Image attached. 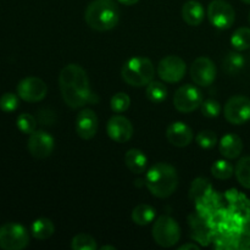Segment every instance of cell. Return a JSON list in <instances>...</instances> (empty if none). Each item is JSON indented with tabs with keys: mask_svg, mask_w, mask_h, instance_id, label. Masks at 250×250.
<instances>
[{
	"mask_svg": "<svg viewBox=\"0 0 250 250\" xmlns=\"http://www.w3.org/2000/svg\"><path fill=\"white\" fill-rule=\"evenodd\" d=\"M234 175L242 187L250 189V156H244L237 163Z\"/></svg>",
	"mask_w": 250,
	"mask_h": 250,
	"instance_id": "d4e9b609",
	"label": "cell"
},
{
	"mask_svg": "<svg viewBox=\"0 0 250 250\" xmlns=\"http://www.w3.org/2000/svg\"><path fill=\"white\" fill-rule=\"evenodd\" d=\"M84 20L94 31H111L119 24L120 9L115 0H93L85 9Z\"/></svg>",
	"mask_w": 250,
	"mask_h": 250,
	"instance_id": "3957f363",
	"label": "cell"
},
{
	"mask_svg": "<svg viewBox=\"0 0 250 250\" xmlns=\"http://www.w3.org/2000/svg\"><path fill=\"white\" fill-rule=\"evenodd\" d=\"M61 95L66 104L72 109H80L90 103L93 93L90 90L87 72L77 63L66 65L59 75Z\"/></svg>",
	"mask_w": 250,
	"mask_h": 250,
	"instance_id": "6da1fadb",
	"label": "cell"
},
{
	"mask_svg": "<svg viewBox=\"0 0 250 250\" xmlns=\"http://www.w3.org/2000/svg\"><path fill=\"white\" fill-rule=\"evenodd\" d=\"M195 142L198 146L203 149H211L216 146L217 136L214 131L205 129V131L199 132L195 137Z\"/></svg>",
	"mask_w": 250,
	"mask_h": 250,
	"instance_id": "4dcf8cb0",
	"label": "cell"
},
{
	"mask_svg": "<svg viewBox=\"0 0 250 250\" xmlns=\"http://www.w3.org/2000/svg\"><path fill=\"white\" fill-rule=\"evenodd\" d=\"M76 132L84 141L94 138L98 132V116L93 110L84 109L76 119Z\"/></svg>",
	"mask_w": 250,
	"mask_h": 250,
	"instance_id": "9a60e30c",
	"label": "cell"
},
{
	"mask_svg": "<svg viewBox=\"0 0 250 250\" xmlns=\"http://www.w3.org/2000/svg\"><path fill=\"white\" fill-rule=\"evenodd\" d=\"M158 76L167 83H177L185 77L186 62L177 55L164 58L158 65Z\"/></svg>",
	"mask_w": 250,
	"mask_h": 250,
	"instance_id": "30bf717a",
	"label": "cell"
},
{
	"mask_svg": "<svg viewBox=\"0 0 250 250\" xmlns=\"http://www.w3.org/2000/svg\"><path fill=\"white\" fill-rule=\"evenodd\" d=\"M17 128L24 134H31L36 131L37 128V120L36 117L29 114H21L17 117Z\"/></svg>",
	"mask_w": 250,
	"mask_h": 250,
	"instance_id": "f546056e",
	"label": "cell"
},
{
	"mask_svg": "<svg viewBox=\"0 0 250 250\" xmlns=\"http://www.w3.org/2000/svg\"><path fill=\"white\" fill-rule=\"evenodd\" d=\"M71 248L73 250H95L98 248L97 241L87 233H80L71 241Z\"/></svg>",
	"mask_w": 250,
	"mask_h": 250,
	"instance_id": "83f0119b",
	"label": "cell"
},
{
	"mask_svg": "<svg viewBox=\"0 0 250 250\" xmlns=\"http://www.w3.org/2000/svg\"><path fill=\"white\" fill-rule=\"evenodd\" d=\"M17 94L27 103H38L46 97L48 87L41 78L27 77L17 84Z\"/></svg>",
	"mask_w": 250,
	"mask_h": 250,
	"instance_id": "8fae6325",
	"label": "cell"
},
{
	"mask_svg": "<svg viewBox=\"0 0 250 250\" xmlns=\"http://www.w3.org/2000/svg\"><path fill=\"white\" fill-rule=\"evenodd\" d=\"M129 105H131V98L124 92L116 93L110 100V107L115 114H122L128 110Z\"/></svg>",
	"mask_w": 250,
	"mask_h": 250,
	"instance_id": "f1b7e54d",
	"label": "cell"
},
{
	"mask_svg": "<svg viewBox=\"0 0 250 250\" xmlns=\"http://www.w3.org/2000/svg\"><path fill=\"white\" fill-rule=\"evenodd\" d=\"M225 117L232 125H244L250 120V99L244 95H234L225 104Z\"/></svg>",
	"mask_w": 250,
	"mask_h": 250,
	"instance_id": "9c48e42d",
	"label": "cell"
},
{
	"mask_svg": "<svg viewBox=\"0 0 250 250\" xmlns=\"http://www.w3.org/2000/svg\"><path fill=\"white\" fill-rule=\"evenodd\" d=\"M117 1H119L120 4L125 5V6H132V5L137 4L139 0H117Z\"/></svg>",
	"mask_w": 250,
	"mask_h": 250,
	"instance_id": "e575fe53",
	"label": "cell"
},
{
	"mask_svg": "<svg viewBox=\"0 0 250 250\" xmlns=\"http://www.w3.org/2000/svg\"><path fill=\"white\" fill-rule=\"evenodd\" d=\"M155 75V68L153 62L148 58L129 59L122 66L121 76L127 84L132 87H146L153 81Z\"/></svg>",
	"mask_w": 250,
	"mask_h": 250,
	"instance_id": "277c9868",
	"label": "cell"
},
{
	"mask_svg": "<svg viewBox=\"0 0 250 250\" xmlns=\"http://www.w3.org/2000/svg\"><path fill=\"white\" fill-rule=\"evenodd\" d=\"M249 24H250V12H249Z\"/></svg>",
	"mask_w": 250,
	"mask_h": 250,
	"instance_id": "74e56055",
	"label": "cell"
},
{
	"mask_svg": "<svg viewBox=\"0 0 250 250\" xmlns=\"http://www.w3.org/2000/svg\"><path fill=\"white\" fill-rule=\"evenodd\" d=\"M107 249L116 250V248H115V247H112V246H103L102 248H100V250H107Z\"/></svg>",
	"mask_w": 250,
	"mask_h": 250,
	"instance_id": "d590c367",
	"label": "cell"
},
{
	"mask_svg": "<svg viewBox=\"0 0 250 250\" xmlns=\"http://www.w3.org/2000/svg\"><path fill=\"white\" fill-rule=\"evenodd\" d=\"M203 103L202 92L192 84H185L176 90L173 95V106L183 114H189L200 107Z\"/></svg>",
	"mask_w": 250,
	"mask_h": 250,
	"instance_id": "ba28073f",
	"label": "cell"
},
{
	"mask_svg": "<svg viewBox=\"0 0 250 250\" xmlns=\"http://www.w3.org/2000/svg\"><path fill=\"white\" fill-rule=\"evenodd\" d=\"M146 98L154 104H160L167 98V88L164 83L151 81L146 85Z\"/></svg>",
	"mask_w": 250,
	"mask_h": 250,
	"instance_id": "484cf974",
	"label": "cell"
},
{
	"mask_svg": "<svg viewBox=\"0 0 250 250\" xmlns=\"http://www.w3.org/2000/svg\"><path fill=\"white\" fill-rule=\"evenodd\" d=\"M214 194L211 183L207 178H195L189 188V199L197 205H208Z\"/></svg>",
	"mask_w": 250,
	"mask_h": 250,
	"instance_id": "e0dca14e",
	"label": "cell"
},
{
	"mask_svg": "<svg viewBox=\"0 0 250 250\" xmlns=\"http://www.w3.org/2000/svg\"><path fill=\"white\" fill-rule=\"evenodd\" d=\"M54 138L45 131H34L29 134L27 148L36 159H46L54 151Z\"/></svg>",
	"mask_w": 250,
	"mask_h": 250,
	"instance_id": "4fadbf2b",
	"label": "cell"
},
{
	"mask_svg": "<svg viewBox=\"0 0 250 250\" xmlns=\"http://www.w3.org/2000/svg\"><path fill=\"white\" fill-rule=\"evenodd\" d=\"M211 173L217 180H229L233 176L234 168L227 160H216L211 165Z\"/></svg>",
	"mask_w": 250,
	"mask_h": 250,
	"instance_id": "4316f807",
	"label": "cell"
},
{
	"mask_svg": "<svg viewBox=\"0 0 250 250\" xmlns=\"http://www.w3.org/2000/svg\"><path fill=\"white\" fill-rule=\"evenodd\" d=\"M208 19L216 28L229 29L233 26L236 12L226 0H212L208 6Z\"/></svg>",
	"mask_w": 250,
	"mask_h": 250,
	"instance_id": "52a82bcc",
	"label": "cell"
},
{
	"mask_svg": "<svg viewBox=\"0 0 250 250\" xmlns=\"http://www.w3.org/2000/svg\"><path fill=\"white\" fill-rule=\"evenodd\" d=\"M216 75L217 71L215 63L205 56L195 59L194 62L190 66V77L194 81L195 84L202 85V87L212 84L216 80Z\"/></svg>",
	"mask_w": 250,
	"mask_h": 250,
	"instance_id": "7c38bea8",
	"label": "cell"
},
{
	"mask_svg": "<svg viewBox=\"0 0 250 250\" xmlns=\"http://www.w3.org/2000/svg\"><path fill=\"white\" fill-rule=\"evenodd\" d=\"M106 133L116 143H126L133 136V125L122 115H114L106 124Z\"/></svg>",
	"mask_w": 250,
	"mask_h": 250,
	"instance_id": "5bb4252c",
	"label": "cell"
},
{
	"mask_svg": "<svg viewBox=\"0 0 250 250\" xmlns=\"http://www.w3.org/2000/svg\"><path fill=\"white\" fill-rule=\"evenodd\" d=\"M29 244V234L22 225L5 224L0 227V248L4 250H22Z\"/></svg>",
	"mask_w": 250,
	"mask_h": 250,
	"instance_id": "8992f818",
	"label": "cell"
},
{
	"mask_svg": "<svg viewBox=\"0 0 250 250\" xmlns=\"http://www.w3.org/2000/svg\"><path fill=\"white\" fill-rule=\"evenodd\" d=\"M166 138L172 146L177 148H185L192 143L193 131L185 122L176 121L172 122L166 129Z\"/></svg>",
	"mask_w": 250,
	"mask_h": 250,
	"instance_id": "2e32d148",
	"label": "cell"
},
{
	"mask_svg": "<svg viewBox=\"0 0 250 250\" xmlns=\"http://www.w3.org/2000/svg\"><path fill=\"white\" fill-rule=\"evenodd\" d=\"M32 236L38 241H45V239L50 238L55 232V226H54L53 221L46 217H41L37 219L36 221L32 224L31 226Z\"/></svg>",
	"mask_w": 250,
	"mask_h": 250,
	"instance_id": "44dd1931",
	"label": "cell"
},
{
	"mask_svg": "<svg viewBox=\"0 0 250 250\" xmlns=\"http://www.w3.org/2000/svg\"><path fill=\"white\" fill-rule=\"evenodd\" d=\"M146 186L154 197H171L176 192L178 186L177 171L170 164H155L146 171Z\"/></svg>",
	"mask_w": 250,
	"mask_h": 250,
	"instance_id": "7a4b0ae2",
	"label": "cell"
},
{
	"mask_svg": "<svg viewBox=\"0 0 250 250\" xmlns=\"http://www.w3.org/2000/svg\"><path fill=\"white\" fill-rule=\"evenodd\" d=\"M219 150L224 158L237 159L243 150V142L237 134L227 133L220 139Z\"/></svg>",
	"mask_w": 250,
	"mask_h": 250,
	"instance_id": "ac0fdd59",
	"label": "cell"
},
{
	"mask_svg": "<svg viewBox=\"0 0 250 250\" xmlns=\"http://www.w3.org/2000/svg\"><path fill=\"white\" fill-rule=\"evenodd\" d=\"M156 216V210L151 205L141 204L132 210V221L139 226H146L151 224Z\"/></svg>",
	"mask_w": 250,
	"mask_h": 250,
	"instance_id": "7402d4cb",
	"label": "cell"
},
{
	"mask_svg": "<svg viewBox=\"0 0 250 250\" xmlns=\"http://www.w3.org/2000/svg\"><path fill=\"white\" fill-rule=\"evenodd\" d=\"M19 97L14 93H5L0 97V109L4 112H12L19 107Z\"/></svg>",
	"mask_w": 250,
	"mask_h": 250,
	"instance_id": "1f68e13d",
	"label": "cell"
},
{
	"mask_svg": "<svg viewBox=\"0 0 250 250\" xmlns=\"http://www.w3.org/2000/svg\"><path fill=\"white\" fill-rule=\"evenodd\" d=\"M205 17V10L197 0H188L182 6V19L188 26H199Z\"/></svg>",
	"mask_w": 250,
	"mask_h": 250,
	"instance_id": "d6986e66",
	"label": "cell"
},
{
	"mask_svg": "<svg viewBox=\"0 0 250 250\" xmlns=\"http://www.w3.org/2000/svg\"><path fill=\"white\" fill-rule=\"evenodd\" d=\"M243 2H246V4H249L250 5V0H242Z\"/></svg>",
	"mask_w": 250,
	"mask_h": 250,
	"instance_id": "8d00e7d4",
	"label": "cell"
},
{
	"mask_svg": "<svg viewBox=\"0 0 250 250\" xmlns=\"http://www.w3.org/2000/svg\"><path fill=\"white\" fill-rule=\"evenodd\" d=\"M125 164L131 172L139 175V173H143L146 171L148 158L143 151L133 148L127 150L126 155H125Z\"/></svg>",
	"mask_w": 250,
	"mask_h": 250,
	"instance_id": "ffe728a7",
	"label": "cell"
},
{
	"mask_svg": "<svg viewBox=\"0 0 250 250\" xmlns=\"http://www.w3.org/2000/svg\"><path fill=\"white\" fill-rule=\"evenodd\" d=\"M244 65H246V59L237 50L227 54L222 61V68L227 75H237L243 70Z\"/></svg>",
	"mask_w": 250,
	"mask_h": 250,
	"instance_id": "603a6c76",
	"label": "cell"
},
{
	"mask_svg": "<svg viewBox=\"0 0 250 250\" xmlns=\"http://www.w3.org/2000/svg\"><path fill=\"white\" fill-rule=\"evenodd\" d=\"M200 109H202V114L204 116L210 117V119L217 117L221 114V105L217 100L214 99H208L203 102L202 105H200Z\"/></svg>",
	"mask_w": 250,
	"mask_h": 250,
	"instance_id": "d6a6232c",
	"label": "cell"
},
{
	"mask_svg": "<svg viewBox=\"0 0 250 250\" xmlns=\"http://www.w3.org/2000/svg\"><path fill=\"white\" fill-rule=\"evenodd\" d=\"M151 234L156 244L163 248H171L176 246L181 239L180 225L171 216L163 215L154 222Z\"/></svg>",
	"mask_w": 250,
	"mask_h": 250,
	"instance_id": "5b68a950",
	"label": "cell"
},
{
	"mask_svg": "<svg viewBox=\"0 0 250 250\" xmlns=\"http://www.w3.org/2000/svg\"><path fill=\"white\" fill-rule=\"evenodd\" d=\"M231 45L237 51L248 50L250 48V28L241 27L236 29L231 37Z\"/></svg>",
	"mask_w": 250,
	"mask_h": 250,
	"instance_id": "cb8c5ba5",
	"label": "cell"
},
{
	"mask_svg": "<svg viewBox=\"0 0 250 250\" xmlns=\"http://www.w3.org/2000/svg\"><path fill=\"white\" fill-rule=\"evenodd\" d=\"M187 249H194V250H199V247L195 246V244L189 243V244H183L182 247H180L178 250H187Z\"/></svg>",
	"mask_w": 250,
	"mask_h": 250,
	"instance_id": "836d02e7",
	"label": "cell"
},
{
	"mask_svg": "<svg viewBox=\"0 0 250 250\" xmlns=\"http://www.w3.org/2000/svg\"><path fill=\"white\" fill-rule=\"evenodd\" d=\"M249 242H250V239H249ZM249 247H250V246H249Z\"/></svg>",
	"mask_w": 250,
	"mask_h": 250,
	"instance_id": "f35d334b",
	"label": "cell"
}]
</instances>
